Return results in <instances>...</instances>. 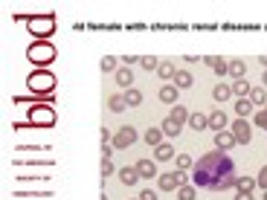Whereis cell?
Instances as JSON below:
<instances>
[{"mask_svg": "<svg viewBox=\"0 0 267 200\" xmlns=\"http://www.w3.org/2000/svg\"><path fill=\"white\" fill-rule=\"evenodd\" d=\"M102 200H108V197H102Z\"/></svg>", "mask_w": 267, "mask_h": 200, "instance_id": "7dc6e473", "label": "cell"}, {"mask_svg": "<svg viewBox=\"0 0 267 200\" xmlns=\"http://www.w3.org/2000/svg\"><path fill=\"white\" fill-rule=\"evenodd\" d=\"M253 125L255 128H261V130H267V110L264 107H258V110L253 113Z\"/></svg>", "mask_w": 267, "mask_h": 200, "instance_id": "1f68e13d", "label": "cell"}, {"mask_svg": "<svg viewBox=\"0 0 267 200\" xmlns=\"http://www.w3.org/2000/svg\"><path fill=\"white\" fill-rule=\"evenodd\" d=\"M255 61H258V64H261V67H264V70H267V55H258V58H255Z\"/></svg>", "mask_w": 267, "mask_h": 200, "instance_id": "ee69618b", "label": "cell"}, {"mask_svg": "<svg viewBox=\"0 0 267 200\" xmlns=\"http://www.w3.org/2000/svg\"><path fill=\"white\" fill-rule=\"evenodd\" d=\"M122 96H125L128 107H139V105H142V90H139V87H128Z\"/></svg>", "mask_w": 267, "mask_h": 200, "instance_id": "cb8c5ba5", "label": "cell"}, {"mask_svg": "<svg viewBox=\"0 0 267 200\" xmlns=\"http://www.w3.org/2000/svg\"><path fill=\"white\" fill-rule=\"evenodd\" d=\"M212 99H215L218 105L230 102L232 99V84H215V87H212Z\"/></svg>", "mask_w": 267, "mask_h": 200, "instance_id": "5bb4252c", "label": "cell"}, {"mask_svg": "<svg viewBox=\"0 0 267 200\" xmlns=\"http://www.w3.org/2000/svg\"><path fill=\"white\" fill-rule=\"evenodd\" d=\"M26 29L35 35V41H49L56 32V18L52 15H35V18H23Z\"/></svg>", "mask_w": 267, "mask_h": 200, "instance_id": "5b68a950", "label": "cell"}, {"mask_svg": "<svg viewBox=\"0 0 267 200\" xmlns=\"http://www.w3.org/2000/svg\"><path fill=\"white\" fill-rule=\"evenodd\" d=\"M157 99H160L163 105H177V99H180V90L174 87V84H163L160 90H157Z\"/></svg>", "mask_w": 267, "mask_h": 200, "instance_id": "9c48e42d", "label": "cell"}, {"mask_svg": "<svg viewBox=\"0 0 267 200\" xmlns=\"http://www.w3.org/2000/svg\"><path fill=\"white\" fill-rule=\"evenodd\" d=\"M116 174V165L111 160H102V177H114Z\"/></svg>", "mask_w": 267, "mask_h": 200, "instance_id": "d590c367", "label": "cell"}, {"mask_svg": "<svg viewBox=\"0 0 267 200\" xmlns=\"http://www.w3.org/2000/svg\"><path fill=\"white\" fill-rule=\"evenodd\" d=\"M163 137H166V134H163L160 128H148V130H145V137H142V140L148 142L151 148H157V145H163V142H166Z\"/></svg>", "mask_w": 267, "mask_h": 200, "instance_id": "d4e9b609", "label": "cell"}, {"mask_svg": "<svg viewBox=\"0 0 267 200\" xmlns=\"http://www.w3.org/2000/svg\"><path fill=\"white\" fill-rule=\"evenodd\" d=\"M116 174H119V180H122L125 186H137L139 180H142V177H139V171H137V165H125V168H119Z\"/></svg>", "mask_w": 267, "mask_h": 200, "instance_id": "4fadbf2b", "label": "cell"}, {"mask_svg": "<svg viewBox=\"0 0 267 200\" xmlns=\"http://www.w3.org/2000/svg\"><path fill=\"white\" fill-rule=\"evenodd\" d=\"M253 110H255V107H253L250 99H238V102H235V113H238V119H247Z\"/></svg>", "mask_w": 267, "mask_h": 200, "instance_id": "484cf974", "label": "cell"}, {"mask_svg": "<svg viewBox=\"0 0 267 200\" xmlns=\"http://www.w3.org/2000/svg\"><path fill=\"white\" fill-rule=\"evenodd\" d=\"M230 130H232V137H235L238 145H247V142L253 140V125H250L247 119H235L230 125Z\"/></svg>", "mask_w": 267, "mask_h": 200, "instance_id": "ba28073f", "label": "cell"}, {"mask_svg": "<svg viewBox=\"0 0 267 200\" xmlns=\"http://www.w3.org/2000/svg\"><path fill=\"white\" fill-rule=\"evenodd\" d=\"M137 171H139V177L151 180V177H157V163L154 160H137Z\"/></svg>", "mask_w": 267, "mask_h": 200, "instance_id": "e0dca14e", "label": "cell"}, {"mask_svg": "<svg viewBox=\"0 0 267 200\" xmlns=\"http://www.w3.org/2000/svg\"><path fill=\"white\" fill-rule=\"evenodd\" d=\"M134 142H137V128H134V125H122V128L114 134L111 145H114V151H125V148H131Z\"/></svg>", "mask_w": 267, "mask_h": 200, "instance_id": "52a82bcc", "label": "cell"}, {"mask_svg": "<svg viewBox=\"0 0 267 200\" xmlns=\"http://www.w3.org/2000/svg\"><path fill=\"white\" fill-rule=\"evenodd\" d=\"M137 200H139V197H137Z\"/></svg>", "mask_w": 267, "mask_h": 200, "instance_id": "681fc988", "label": "cell"}, {"mask_svg": "<svg viewBox=\"0 0 267 200\" xmlns=\"http://www.w3.org/2000/svg\"><path fill=\"white\" fill-rule=\"evenodd\" d=\"M238 183V168L235 160L224 151H209L192 168V186L200 191H230Z\"/></svg>", "mask_w": 267, "mask_h": 200, "instance_id": "6da1fadb", "label": "cell"}, {"mask_svg": "<svg viewBox=\"0 0 267 200\" xmlns=\"http://www.w3.org/2000/svg\"><path fill=\"white\" fill-rule=\"evenodd\" d=\"M192 130H206L209 128V116L206 113H189V122H186Z\"/></svg>", "mask_w": 267, "mask_h": 200, "instance_id": "ffe728a7", "label": "cell"}, {"mask_svg": "<svg viewBox=\"0 0 267 200\" xmlns=\"http://www.w3.org/2000/svg\"><path fill=\"white\" fill-rule=\"evenodd\" d=\"M157 76H160L163 82H174L177 70H174V64H172V61H160V67H157Z\"/></svg>", "mask_w": 267, "mask_h": 200, "instance_id": "7402d4cb", "label": "cell"}, {"mask_svg": "<svg viewBox=\"0 0 267 200\" xmlns=\"http://www.w3.org/2000/svg\"><path fill=\"white\" fill-rule=\"evenodd\" d=\"M139 200H157V191H151V188H142V191H139Z\"/></svg>", "mask_w": 267, "mask_h": 200, "instance_id": "74e56055", "label": "cell"}, {"mask_svg": "<svg viewBox=\"0 0 267 200\" xmlns=\"http://www.w3.org/2000/svg\"><path fill=\"white\" fill-rule=\"evenodd\" d=\"M261 84H267V70H264V76H261Z\"/></svg>", "mask_w": 267, "mask_h": 200, "instance_id": "f6af8a7d", "label": "cell"}, {"mask_svg": "<svg viewBox=\"0 0 267 200\" xmlns=\"http://www.w3.org/2000/svg\"><path fill=\"white\" fill-rule=\"evenodd\" d=\"M189 168H195V160L189 154H177V171H189Z\"/></svg>", "mask_w": 267, "mask_h": 200, "instance_id": "836d02e7", "label": "cell"}, {"mask_svg": "<svg viewBox=\"0 0 267 200\" xmlns=\"http://www.w3.org/2000/svg\"><path fill=\"white\" fill-rule=\"evenodd\" d=\"M192 84H195L192 73L189 70H177V76H174V87H177V90H189Z\"/></svg>", "mask_w": 267, "mask_h": 200, "instance_id": "44dd1931", "label": "cell"}, {"mask_svg": "<svg viewBox=\"0 0 267 200\" xmlns=\"http://www.w3.org/2000/svg\"><path fill=\"white\" fill-rule=\"evenodd\" d=\"M235 200H253V194L250 191H235Z\"/></svg>", "mask_w": 267, "mask_h": 200, "instance_id": "b9f144b4", "label": "cell"}, {"mask_svg": "<svg viewBox=\"0 0 267 200\" xmlns=\"http://www.w3.org/2000/svg\"><path fill=\"white\" fill-rule=\"evenodd\" d=\"M230 76L235 79V82L247 79V64H244L241 58H230Z\"/></svg>", "mask_w": 267, "mask_h": 200, "instance_id": "d6986e66", "label": "cell"}, {"mask_svg": "<svg viewBox=\"0 0 267 200\" xmlns=\"http://www.w3.org/2000/svg\"><path fill=\"white\" fill-rule=\"evenodd\" d=\"M235 145H238V142H235V137H232V130H218V134H215V148H218V151H230V148H235Z\"/></svg>", "mask_w": 267, "mask_h": 200, "instance_id": "30bf717a", "label": "cell"}, {"mask_svg": "<svg viewBox=\"0 0 267 200\" xmlns=\"http://www.w3.org/2000/svg\"><path fill=\"white\" fill-rule=\"evenodd\" d=\"M172 157H174V145L172 142H163V145L154 148V160H157V163H169Z\"/></svg>", "mask_w": 267, "mask_h": 200, "instance_id": "2e32d148", "label": "cell"}, {"mask_svg": "<svg viewBox=\"0 0 267 200\" xmlns=\"http://www.w3.org/2000/svg\"><path fill=\"white\" fill-rule=\"evenodd\" d=\"M250 90H253V87L247 84V79H241V82L232 84V96H238V99H247V96H250Z\"/></svg>", "mask_w": 267, "mask_h": 200, "instance_id": "f1b7e54d", "label": "cell"}, {"mask_svg": "<svg viewBox=\"0 0 267 200\" xmlns=\"http://www.w3.org/2000/svg\"><path fill=\"white\" fill-rule=\"evenodd\" d=\"M114 79H116V84L119 87H134V73H131V67H119V70L114 73Z\"/></svg>", "mask_w": 267, "mask_h": 200, "instance_id": "9a60e30c", "label": "cell"}, {"mask_svg": "<svg viewBox=\"0 0 267 200\" xmlns=\"http://www.w3.org/2000/svg\"><path fill=\"white\" fill-rule=\"evenodd\" d=\"M172 119L177 122V125H186V122H189V110H186V107H180V105H174L172 107Z\"/></svg>", "mask_w": 267, "mask_h": 200, "instance_id": "f546056e", "label": "cell"}, {"mask_svg": "<svg viewBox=\"0 0 267 200\" xmlns=\"http://www.w3.org/2000/svg\"><path fill=\"white\" fill-rule=\"evenodd\" d=\"M189 186V177L186 171H166V174H157V188L160 191H177V188Z\"/></svg>", "mask_w": 267, "mask_h": 200, "instance_id": "8992f818", "label": "cell"}, {"mask_svg": "<svg viewBox=\"0 0 267 200\" xmlns=\"http://www.w3.org/2000/svg\"><path fill=\"white\" fill-rule=\"evenodd\" d=\"M255 183H258V188H261V191L267 188V165H261V171H258V177H255Z\"/></svg>", "mask_w": 267, "mask_h": 200, "instance_id": "8d00e7d4", "label": "cell"}, {"mask_svg": "<svg viewBox=\"0 0 267 200\" xmlns=\"http://www.w3.org/2000/svg\"><path fill=\"white\" fill-rule=\"evenodd\" d=\"M26 125H32V128H52L56 125V107H52V102H35L29 107Z\"/></svg>", "mask_w": 267, "mask_h": 200, "instance_id": "3957f363", "label": "cell"}, {"mask_svg": "<svg viewBox=\"0 0 267 200\" xmlns=\"http://www.w3.org/2000/svg\"><path fill=\"white\" fill-rule=\"evenodd\" d=\"M235 188H238V191H250V194H253L255 188H258V183H255V177H238Z\"/></svg>", "mask_w": 267, "mask_h": 200, "instance_id": "83f0119b", "label": "cell"}, {"mask_svg": "<svg viewBox=\"0 0 267 200\" xmlns=\"http://www.w3.org/2000/svg\"><path fill=\"white\" fill-rule=\"evenodd\" d=\"M203 61H206L215 73H218L221 79H224V76H230V61H227V58H221V55H206Z\"/></svg>", "mask_w": 267, "mask_h": 200, "instance_id": "7c38bea8", "label": "cell"}, {"mask_svg": "<svg viewBox=\"0 0 267 200\" xmlns=\"http://www.w3.org/2000/svg\"><path fill=\"white\" fill-rule=\"evenodd\" d=\"M139 64H142V70H157V67H160V58H154V55H142V58H139Z\"/></svg>", "mask_w": 267, "mask_h": 200, "instance_id": "e575fe53", "label": "cell"}, {"mask_svg": "<svg viewBox=\"0 0 267 200\" xmlns=\"http://www.w3.org/2000/svg\"><path fill=\"white\" fill-rule=\"evenodd\" d=\"M264 110H267V105H264Z\"/></svg>", "mask_w": 267, "mask_h": 200, "instance_id": "c3c4849f", "label": "cell"}, {"mask_svg": "<svg viewBox=\"0 0 267 200\" xmlns=\"http://www.w3.org/2000/svg\"><path fill=\"white\" fill-rule=\"evenodd\" d=\"M247 99L253 102V107H264V105H267V90H264V87H253Z\"/></svg>", "mask_w": 267, "mask_h": 200, "instance_id": "603a6c76", "label": "cell"}, {"mask_svg": "<svg viewBox=\"0 0 267 200\" xmlns=\"http://www.w3.org/2000/svg\"><path fill=\"white\" fill-rule=\"evenodd\" d=\"M227 125H230V119H227V113H224L221 107L209 113V130H215V134H218V130H227Z\"/></svg>", "mask_w": 267, "mask_h": 200, "instance_id": "8fae6325", "label": "cell"}, {"mask_svg": "<svg viewBox=\"0 0 267 200\" xmlns=\"http://www.w3.org/2000/svg\"><path fill=\"white\" fill-rule=\"evenodd\" d=\"M26 87H29L35 102H52L56 99V76L49 70H35L26 79Z\"/></svg>", "mask_w": 267, "mask_h": 200, "instance_id": "7a4b0ae2", "label": "cell"}, {"mask_svg": "<svg viewBox=\"0 0 267 200\" xmlns=\"http://www.w3.org/2000/svg\"><path fill=\"white\" fill-rule=\"evenodd\" d=\"M108 107H111L114 113H122V110H125V107H128L125 96H122V93H114V96H111V99H108Z\"/></svg>", "mask_w": 267, "mask_h": 200, "instance_id": "4316f807", "label": "cell"}, {"mask_svg": "<svg viewBox=\"0 0 267 200\" xmlns=\"http://www.w3.org/2000/svg\"><path fill=\"white\" fill-rule=\"evenodd\" d=\"M114 140V134H111V130L108 128H102V145H108V142Z\"/></svg>", "mask_w": 267, "mask_h": 200, "instance_id": "60d3db41", "label": "cell"}, {"mask_svg": "<svg viewBox=\"0 0 267 200\" xmlns=\"http://www.w3.org/2000/svg\"><path fill=\"white\" fill-rule=\"evenodd\" d=\"M99 67H102V73H116V70H119V58H114V55H104Z\"/></svg>", "mask_w": 267, "mask_h": 200, "instance_id": "4dcf8cb0", "label": "cell"}, {"mask_svg": "<svg viewBox=\"0 0 267 200\" xmlns=\"http://www.w3.org/2000/svg\"><path fill=\"white\" fill-rule=\"evenodd\" d=\"M261 200H267V188H264V191H261Z\"/></svg>", "mask_w": 267, "mask_h": 200, "instance_id": "bcb514c9", "label": "cell"}, {"mask_svg": "<svg viewBox=\"0 0 267 200\" xmlns=\"http://www.w3.org/2000/svg\"><path fill=\"white\" fill-rule=\"evenodd\" d=\"M160 130L166 134V137L177 140V137H180V130H183V125H177V122H174L172 116H166V119H163V125H160Z\"/></svg>", "mask_w": 267, "mask_h": 200, "instance_id": "ac0fdd59", "label": "cell"}, {"mask_svg": "<svg viewBox=\"0 0 267 200\" xmlns=\"http://www.w3.org/2000/svg\"><path fill=\"white\" fill-rule=\"evenodd\" d=\"M197 197V188L189 183V186H183V188H177V200H195Z\"/></svg>", "mask_w": 267, "mask_h": 200, "instance_id": "d6a6232c", "label": "cell"}, {"mask_svg": "<svg viewBox=\"0 0 267 200\" xmlns=\"http://www.w3.org/2000/svg\"><path fill=\"white\" fill-rule=\"evenodd\" d=\"M119 61H122V67H131V64H137V55H122V58H119Z\"/></svg>", "mask_w": 267, "mask_h": 200, "instance_id": "f35d334b", "label": "cell"}, {"mask_svg": "<svg viewBox=\"0 0 267 200\" xmlns=\"http://www.w3.org/2000/svg\"><path fill=\"white\" fill-rule=\"evenodd\" d=\"M26 61H32L35 67L46 70V67L56 61V47H52V41H35V44H29V49H26Z\"/></svg>", "mask_w": 267, "mask_h": 200, "instance_id": "277c9868", "label": "cell"}, {"mask_svg": "<svg viewBox=\"0 0 267 200\" xmlns=\"http://www.w3.org/2000/svg\"><path fill=\"white\" fill-rule=\"evenodd\" d=\"M183 61H186V64H197L200 58H197V55H183Z\"/></svg>", "mask_w": 267, "mask_h": 200, "instance_id": "7bdbcfd3", "label": "cell"}, {"mask_svg": "<svg viewBox=\"0 0 267 200\" xmlns=\"http://www.w3.org/2000/svg\"><path fill=\"white\" fill-rule=\"evenodd\" d=\"M114 157V145H102V160H111Z\"/></svg>", "mask_w": 267, "mask_h": 200, "instance_id": "ab89813d", "label": "cell"}]
</instances>
